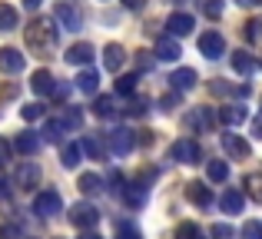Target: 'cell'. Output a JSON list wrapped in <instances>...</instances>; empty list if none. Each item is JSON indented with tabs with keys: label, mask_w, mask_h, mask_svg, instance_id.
<instances>
[{
	"label": "cell",
	"mask_w": 262,
	"mask_h": 239,
	"mask_svg": "<svg viewBox=\"0 0 262 239\" xmlns=\"http://www.w3.org/2000/svg\"><path fill=\"white\" fill-rule=\"evenodd\" d=\"M27 47L37 57H50V50L57 47V27H53V20H47V17L30 20V27H27Z\"/></svg>",
	"instance_id": "cell-1"
},
{
	"label": "cell",
	"mask_w": 262,
	"mask_h": 239,
	"mask_svg": "<svg viewBox=\"0 0 262 239\" xmlns=\"http://www.w3.org/2000/svg\"><path fill=\"white\" fill-rule=\"evenodd\" d=\"M106 143H110V153L113 156H126V153H133V146H136V133L126 129V126H116V129L106 133Z\"/></svg>",
	"instance_id": "cell-2"
},
{
	"label": "cell",
	"mask_w": 262,
	"mask_h": 239,
	"mask_svg": "<svg viewBox=\"0 0 262 239\" xmlns=\"http://www.w3.org/2000/svg\"><path fill=\"white\" fill-rule=\"evenodd\" d=\"M60 209H63V200H60L57 189H43V193H37V200H33V213L43 216V220L57 216Z\"/></svg>",
	"instance_id": "cell-3"
},
{
	"label": "cell",
	"mask_w": 262,
	"mask_h": 239,
	"mask_svg": "<svg viewBox=\"0 0 262 239\" xmlns=\"http://www.w3.org/2000/svg\"><path fill=\"white\" fill-rule=\"evenodd\" d=\"M57 24L63 27V30L77 33L80 27H83V13H80V7L70 4V0H60V4H57Z\"/></svg>",
	"instance_id": "cell-4"
},
{
	"label": "cell",
	"mask_w": 262,
	"mask_h": 239,
	"mask_svg": "<svg viewBox=\"0 0 262 239\" xmlns=\"http://www.w3.org/2000/svg\"><path fill=\"white\" fill-rule=\"evenodd\" d=\"M70 223L77 229H93L96 223H100V209L90 206V203H77V206L70 209Z\"/></svg>",
	"instance_id": "cell-5"
},
{
	"label": "cell",
	"mask_w": 262,
	"mask_h": 239,
	"mask_svg": "<svg viewBox=\"0 0 262 239\" xmlns=\"http://www.w3.org/2000/svg\"><path fill=\"white\" fill-rule=\"evenodd\" d=\"M199 50H203V57H206V60H219V57L226 53V40H223V33L206 30L203 37H199Z\"/></svg>",
	"instance_id": "cell-6"
},
{
	"label": "cell",
	"mask_w": 262,
	"mask_h": 239,
	"mask_svg": "<svg viewBox=\"0 0 262 239\" xmlns=\"http://www.w3.org/2000/svg\"><path fill=\"white\" fill-rule=\"evenodd\" d=\"M173 156L179 163H186V166H192V163L203 160V149H199L196 140H176L173 143Z\"/></svg>",
	"instance_id": "cell-7"
},
{
	"label": "cell",
	"mask_w": 262,
	"mask_h": 239,
	"mask_svg": "<svg viewBox=\"0 0 262 239\" xmlns=\"http://www.w3.org/2000/svg\"><path fill=\"white\" fill-rule=\"evenodd\" d=\"M24 67H27V60H24V53H20V50H13V47H4V50H0V70H4L7 77L24 73Z\"/></svg>",
	"instance_id": "cell-8"
},
{
	"label": "cell",
	"mask_w": 262,
	"mask_h": 239,
	"mask_svg": "<svg viewBox=\"0 0 262 239\" xmlns=\"http://www.w3.org/2000/svg\"><path fill=\"white\" fill-rule=\"evenodd\" d=\"M13 183H17L20 189H33V186L40 183V166H37V163H20Z\"/></svg>",
	"instance_id": "cell-9"
},
{
	"label": "cell",
	"mask_w": 262,
	"mask_h": 239,
	"mask_svg": "<svg viewBox=\"0 0 262 239\" xmlns=\"http://www.w3.org/2000/svg\"><path fill=\"white\" fill-rule=\"evenodd\" d=\"M192 27H196V20L189 17V13H173V17L166 20V30H169V37H189L192 33Z\"/></svg>",
	"instance_id": "cell-10"
},
{
	"label": "cell",
	"mask_w": 262,
	"mask_h": 239,
	"mask_svg": "<svg viewBox=\"0 0 262 239\" xmlns=\"http://www.w3.org/2000/svg\"><path fill=\"white\" fill-rule=\"evenodd\" d=\"M30 90L37 93V97H50L53 90H57V80H53V73L50 70H37L30 77Z\"/></svg>",
	"instance_id": "cell-11"
},
{
	"label": "cell",
	"mask_w": 262,
	"mask_h": 239,
	"mask_svg": "<svg viewBox=\"0 0 262 239\" xmlns=\"http://www.w3.org/2000/svg\"><path fill=\"white\" fill-rule=\"evenodd\" d=\"M223 149H226L229 156H236V160H249V153H252L249 143H246L239 133H226V136H223Z\"/></svg>",
	"instance_id": "cell-12"
},
{
	"label": "cell",
	"mask_w": 262,
	"mask_h": 239,
	"mask_svg": "<svg viewBox=\"0 0 262 239\" xmlns=\"http://www.w3.org/2000/svg\"><path fill=\"white\" fill-rule=\"evenodd\" d=\"M183 123H186V129H209L212 123H216V117H212L206 106H196V110H189L183 117Z\"/></svg>",
	"instance_id": "cell-13"
},
{
	"label": "cell",
	"mask_w": 262,
	"mask_h": 239,
	"mask_svg": "<svg viewBox=\"0 0 262 239\" xmlns=\"http://www.w3.org/2000/svg\"><path fill=\"white\" fill-rule=\"evenodd\" d=\"M186 196H189V203H196L199 209H206V206L212 203V189L206 186V183H199V180L186 183Z\"/></svg>",
	"instance_id": "cell-14"
},
{
	"label": "cell",
	"mask_w": 262,
	"mask_h": 239,
	"mask_svg": "<svg viewBox=\"0 0 262 239\" xmlns=\"http://www.w3.org/2000/svg\"><path fill=\"white\" fill-rule=\"evenodd\" d=\"M123 60H126V50H123L120 44H106V50H103V67H106L110 73H120Z\"/></svg>",
	"instance_id": "cell-15"
},
{
	"label": "cell",
	"mask_w": 262,
	"mask_h": 239,
	"mask_svg": "<svg viewBox=\"0 0 262 239\" xmlns=\"http://www.w3.org/2000/svg\"><path fill=\"white\" fill-rule=\"evenodd\" d=\"M93 57H96L93 44H73L70 50H67V63H77V67H86Z\"/></svg>",
	"instance_id": "cell-16"
},
{
	"label": "cell",
	"mask_w": 262,
	"mask_h": 239,
	"mask_svg": "<svg viewBox=\"0 0 262 239\" xmlns=\"http://www.w3.org/2000/svg\"><path fill=\"white\" fill-rule=\"evenodd\" d=\"M232 70L239 73V77H252V70H256V57L246 50H232Z\"/></svg>",
	"instance_id": "cell-17"
},
{
	"label": "cell",
	"mask_w": 262,
	"mask_h": 239,
	"mask_svg": "<svg viewBox=\"0 0 262 239\" xmlns=\"http://www.w3.org/2000/svg\"><path fill=\"white\" fill-rule=\"evenodd\" d=\"M219 206H223V213H243L246 193H239V189H226V193L219 196Z\"/></svg>",
	"instance_id": "cell-18"
},
{
	"label": "cell",
	"mask_w": 262,
	"mask_h": 239,
	"mask_svg": "<svg viewBox=\"0 0 262 239\" xmlns=\"http://www.w3.org/2000/svg\"><path fill=\"white\" fill-rule=\"evenodd\" d=\"M169 83H173L176 93H186L196 86V70H189V67H183V70H176L173 77H169Z\"/></svg>",
	"instance_id": "cell-19"
},
{
	"label": "cell",
	"mask_w": 262,
	"mask_h": 239,
	"mask_svg": "<svg viewBox=\"0 0 262 239\" xmlns=\"http://www.w3.org/2000/svg\"><path fill=\"white\" fill-rule=\"evenodd\" d=\"M123 203H126L129 209H140L143 203H146V186H140V183H129V186H123Z\"/></svg>",
	"instance_id": "cell-20"
},
{
	"label": "cell",
	"mask_w": 262,
	"mask_h": 239,
	"mask_svg": "<svg viewBox=\"0 0 262 239\" xmlns=\"http://www.w3.org/2000/svg\"><path fill=\"white\" fill-rule=\"evenodd\" d=\"M13 149H17V153H24V156H33L40 149V136L27 129V133H20L17 140H13Z\"/></svg>",
	"instance_id": "cell-21"
},
{
	"label": "cell",
	"mask_w": 262,
	"mask_h": 239,
	"mask_svg": "<svg viewBox=\"0 0 262 239\" xmlns=\"http://www.w3.org/2000/svg\"><path fill=\"white\" fill-rule=\"evenodd\" d=\"M179 53H183V47H179V40H173V37H163L160 44H156V57L160 60H179Z\"/></svg>",
	"instance_id": "cell-22"
},
{
	"label": "cell",
	"mask_w": 262,
	"mask_h": 239,
	"mask_svg": "<svg viewBox=\"0 0 262 239\" xmlns=\"http://www.w3.org/2000/svg\"><path fill=\"white\" fill-rule=\"evenodd\" d=\"M219 120H223L226 126H239V123L246 120V106H243V103H229V106H223V110H219Z\"/></svg>",
	"instance_id": "cell-23"
},
{
	"label": "cell",
	"mask_w": 262,
	"mask_h": 239,
	"mask_svg": "<svg viewBox=\"0 0 262 239\" xmlns=\"http://www.w3.org/2000/svg\"><path fill=\"white\" fill-rule=\"evenodd\" d=\"M93 113H96L100 120L116 117V100H113V97H96V100H93Z\"/></svg>",
	"instance_id": "cell-24"
},
{
	"label": "cell",
	"mask_w": 262,
	"mask_h": 239,
	"mask_svg": "<svg viewBox=\"0 0 262 239\" xmlns=\"http://www.w3.org/2000/svg\"><path fill=\"white\" fill-rule=\"evenodd\" d=\"M63 133H67V123L63 120H47V126H43V140L47 143H60V140H63Z\"/></svg>",
	"instance_id": "cell-25"
},
{
	"label": "cell",
	"mask_w": 262,
	"mask_h": 239,
	"mask_svg": "<svg viewBox=\"0 0 262 239\" xmlns=\"http://www.w3.org/2000/svg\"><path fill=\"white\" fill-rule=\"evenodd\" d=\"M77 186H80V193L93 196V193H100V189H103V180H100V173H83Z\"/></svg>",
	"instance_id": "cell-26"
},
{
	"label": "cell",
	"mask_w": 262,
	"mask_h": 239,
	"mask_svg": "<svg viewBox=\"0 0 262 239\" xmlns=\"http://www.w3.org/2000/svg\"><path fill=\"white\" fill-rule=\"evenodd\" d=\"M96 86H100V73H96V70H83V73L77 77V90L96 93Z\"/></svg>",
	"instance_id": "cell-27"
},
{
	"label": "cell",
	"mask_w": 262,
	"mask_h": 239,
	"mask_svg": "<svg viewBox=\"0 0 262 239\" xmlns=\"http://www.w3.org/2000/svg\"><path fill=\"white\" fill-rule=\"evenodd\" d=\"M80 160H83V146L80 143H67L63 146V166L73 169V166H80Z\"/></svg>",
	"instance_id": "cell-28"
},
{
	"label": "cell",
	"mask_w": 262,
	"mask_h": 239,
	"mask_svg": "<svg viewBox=\"0 0 262 239\" xmlns=\"http://www.w3.org/2000/svg\"><path fill=\"white\" fill-rule=\"evenodd\" d=\"M243 186H246V196H252L256 203H262V173H249L243 180Z\"/></svg>",
	"instance_id": "cell-29"
},
{
	"label": "cell",
	"mask_w": 262,
	"mask_h": 239,
	"mask_svg": "<svg viewBox=\"0 0 262 239\" xmlns=\"http://www.w3.org/2000/svg\"><path fill=\"white\" fill-rule=\"evenodd\" d=\"M20 24V13L10 4H0V30H13Z\"/></svg>",
	"instance_id": "cell-30"
},
{
	"label": "cell",
	"mask_w": 262,
	"mask_h": 239,
	"mask_svg": "<svg viewBox=\"0 0 262 239\" xmlns=\"http://www.w3.org/2000/svg\"><path fill=\"white\" fill-rule=\"evenodd\" d=\"M80 146H83V153L90 156V160H103V156H106V146H103V143L96 140V136H86V140L80 143Z\"/></svg>",
	"instance_id": "cell-31"
},
{
	"label": "cell",
	"mask_w": 262,
	"mask_h": 239,
	"mask_svg": "<svg viewBox=\"0 0 262 239\" xmlns=\"http://www.w3.org/2000/svg\"><path fill=\"white\" fill-rule=\"evenodd\" d=\"M206 173H209L212 183H226V176H229V163H226V160H212L209 166H206Z\"/></svg>",
	"instance_id": "cell-32"
},
{
	"label": "cell",
	"mask_w": 262,
	"mask_h": 239,
	"mask_svg": "<svg viewBox=\"0 0 262 239\" xmlns=\"http://www.w3.org/2000/svg\"><path fill=\"white\" fill-rule=\"evenodd\" d=\"M199 10H203L209 20H219L223 17V0H199Z\"/></svg>",
	"instance_id": "cell-33"
},
{
	"label": "cell",
	"mask_w": 262,
	"mask_h": 239,
	"mask_svg": "<svg viewBox=\"0 0 262 239\" xmlns=\"http://www.w3.org/2000/svg\"><path fill=\"white\" fill-rule=\"evenodd\" d=\"M116 239H143V233L133 226V223L120 220V223H116Z\"/></svg>",
	"instance_id": "cell-34"
},
{
	"label": "cell",
	"mask_w": 262,
	"mask_h": 239,
	"mask_svg": "<svg viewBox=\"0 0 262 239\" xmlns=\"http://www.w3.org/2000/svg\"><path fill=\"white\" fill-rule=\"evenodd\" d=\"M239 236H243V239H262V220H246Z\"/></svg>",
	"instance_id": "cell-35"
},
{
	"label": "cell",
	"mask_w": 262,
	"mask_h": 239,
	"mask_svg": "<svg viewBox=\"0 0 262 239\" xmlns=\"http://www.w3.org/2000/svg\"><path fill=\"white\" fill-rule=\"evenodd\" d=\"M146 106H149V103H146L143 97H133L126 106H123V113H126V117H143V113H146Z\"/></svg>",
	"instance_id": "cell-36"
},
{
	"label": "cell",
	"mask_w": 262,
	"mask_h": 239,
	"mask_svg": "<svg viewBox=\"0 0 262 239\" xmlns=\"http://www.w3.org/2000/svg\"><path fill=\"white\" fill-rule=\"evenodd\" d=\"M63 123H67V129H80L83 126V113H80V106H67V113H63Z\"/></svg>",
	"instance_id": "cell-37"
},
{
	"label": "cell",
	"mask_w": 262,
	"mask_h": 239,
	"mask_svg": "<svg viewBox=\"0 0 262 239\" xmlns=\"http://www.w3.org/2000/svg\"><path fill=\"white\" fill-rule=\"evenodd\" d=\"M246 40L249 44H262V20H249L246 24Z\"/></svg>",
	"instance_id": "cell-38"
},
{
	"label": "cell",
	"mask_w": 262,
	"mask_h": 239,
	"mask_svg": "<svg viewBox=\"0 0 262 239\" xmlns=\"http://www.w3.org/2000/svg\"><path fill=\"white\" fill-rule=\"evenodd\" d=\"M209 236H212V239H232L236 233H232V226H229V223H216V226L209 229Z\"/></svg>",
	"instance_id": "cell-39"
},
{
	"label": "cell",
	"mask_w": 262,
	"mask_h": 239,
	"mask_svg": "<svg viewBox=\"0 0 262 239\" xmlns=\"http://www.w3.org/2000/svg\"><path fill=\"white\" fill-rule=\"evenodd\" d=\"M133 90H136V77L133 73H126V77L116 80V93H133Z\"/></svg>",
	"instance_id": "cell-40"
},
{
	"label": "cell",
	"mask_w": 262,
	"mask_h": 239,
	"mask_svg": "<svg viewBox=\"0 0 262 239\" xmlns=\"http://www.w3.org/2000/svg\"><path fill=\"white\" fill-rule=\"evenodd\" d=\"M43 106H40V103H27L24 106V110H20V117H24V120H40V117H43Z\"/></svg>",
	"instance_id": "cell-41"
},
{
	"label": "cell",
	"mask_w": 262,
	"mask_h": 239,
	"mask_svg": "<svg viewBox=\"0 0 262 239\" xmlns=\"http://www.w3.org/2000/svg\"><path fill=\"white\" fill-rule=\"evenodd\" d=\"M179 239H196L199 236V226L196 223H179V233H176Z\"/></svg>",
	"instance_id": "cell-42"
},
{
	"label": "cell",
	"mask_w": 262,
	"mask_h": 239,
	"mask_svg": "<svg viewBox=\"0 0 262 239\" xmlns=\"http://www.w3.org/2000/svg\"><path fill=\"white\" fill-rule=\"evenodd\" d=\"M24 233H20V226L17 223H4V226H0V239H20Z\"/></svg>",
	"instance_id": "cell-43"
},
{
	"label": "cell",
	"mask_w": 262,
	"mask_h": 239,
	"mask_svg": "<svg viewBox=\"0 0 262 239\" xmlns=\"http://www.w3.org/2000/svg\"><path fill=\"white\" fill-rule=\"evenodd\" d=\"M156 176H160V173H156L153 166H143V169H140V180H136V183H140V186H146V183H153Z\"/></svg>",
	"instance_id": "cell-44"
},
{
	"label": "cell",
	"mask_w": 262,
	"mask_h": 239,
	"mask_svg": "<svg viewBox=\"0 0 262 239\" xmlns=\"http://www.w3.org/2000/svg\"><path fill=\"white\" fill-rule=\"evenodd\" d=\"M209 90H212V93H219V97H226V93H232V86H229V83H219V80H212Z\"/></svg>",
	"instance_id": "cell-45"
},
{
	"label": "cell",
	"mask_w": 262,
	"mask_h": 239,
	"mask_svg": "<svg viewBox=\"0 0 262 239\" xmlns=\"http://www.w3.org/2000/svg\"><path fill=\"white\" fill-rule=\"evenodd\" d=\"M10 149H13V146H10V143L4 140V136H0V166H4V163L10 160Z\"/></svg>",
	"instance_id": "cell-46"
},
{
	"label": "cell",
	"mask_w": 262,
	"mask_h": 239,
	"mask_svg": "<svg viewBox=\"0 0 262 239\" xmlns=\"http://www.w3.org/2000/svg\"><path fill=\"white\" fill-rule=\"evenodd\" d=\"M136 67H140V70H149V67H153V60L146 57V50H140V53H136Z\"/></svg>",
	"instance_id": "cell-47"
},
{
	"label": "cell",
	"mask_w": 262,
	"mask_h": 239,
	"mask_svg": "<svg viewBox=\"0 0 262 239\" xmlns=\"http://www.w3.org/2000/svg\"><path fill=\"white\" fill-rule=\"evenodd\" d=\"M176 100H179L176 93H169V97H163V100H160V106H163V110H173V106H176Z\"/></svg>",
	"instance_id": "cell-48"
},
{
	"label": "cell",
	"mask_w": 262,
	"mask_h": 239,
	"mask_svg": "<svg viewBox=\"0 0 262 239\" xmlns=\"http://www.w3.org/2000/svg\"><path fill=\"white\" fill-rule=\"evenodd\" d=\"M252 136H259V140H262V113L252 120Z\"/></svg>",
	"instance_id": "cell-49"
},
{
	"label": "cell",
	"mask_w": 262,
	"mask_h": 239,
	"mask_svg": "<svg viewBox=\"0 0 262 239\" xmlns=\"http://www.w3.org/2000/svg\"><path fill=\"white\" fill-rule=\"evenodd\" d=\"M123 4H126L129 10H143V4H146V0H123Z\"/></svg>",
	"instance_id": "cell-50"
},
{
	"label": "cell",
	"mask_w": 262,
	"mask_h": 239,
	"mask_svg": "<svg viewBox=\"0 0 262 239\" xmlns=\"http://www.w3.org/2000/svg\"><path fill=\"white\" fill-rule=\"evenodd\" d=\"M7 196H10V186H7V180L0 176V200H7Z\"/></svg>",
	"instance_id": "cell-51"
},
{
	"label": "cell",
	"mask_w": 262,
	"mask_h": 239,
	"mask_svg": "<svg viewBox=\"0 0 262 239\" xmlns=\"http://www.w3.org/2000/svg\"><path fill=\"white\" fill-rule=\"evenodd\" d=\"M24 4H27V7H30V10H37V7H40V4H43V0H24Z\"/></svg>",
	"instance_id": "cell-52"
},
{
	"label": "cell",
	"mask_w": 262,
	"mask_h": 239,
	"mask_svg": "<svg viewBox=\"0 0 262 239\" xmlns=\"http://www.w3.org/2000/svg\"><path fill=\"white\" fill-rule=\"evenodd\" d=\"M239 7H252V4H259V0H236Z\"/></svg>",
	"instance_id": "cell-53"
},
{
	"label": "cell",
	"mask_w": 262,
	"mask_h": 239,
	"mask_svg": "<svg viewBox=\"0 0 262 239\" xmlns=\"http://www.w3.org/2000/svg\"><path fill=\"white\" fill-rule=\"evenodd\" d=\"M83 239H103V236H96V233H86V236H83Z\"/></svg>",
	"instance_id": "cell-54"
},
{
	"label": "cell",
	"mask_w": 262,
	"mask_h": 239,
	"mask_svg": "<svg viewBox=\"0 0 262 239\" xmlns=\"http://www.w3.org/2000/svg\"><path fill=\"white\" fill-rule=\"evenodd\" d=\"M196 239H206V236H196Z\"/></svg>",
	"instance_id": "cell-55"
},
{
	"label": "cell",
	"mask_w": 262,
	"mask_h": 239,
	"mask_svg": "<svg viewBox=\"0 0 262 239\" xmlns=\"http://www.w3.org/2000/svg\"><path fill=\"white\" fill-rule=\"evenodd\" d=\"M57 239H60V236H57Z\"/></svg>",
	"instance_id": "cell-56"
}]
</instances>
